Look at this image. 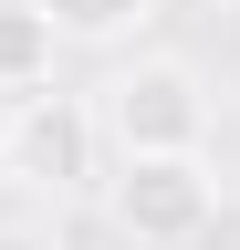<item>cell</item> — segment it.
<instances>
[{"instance_id": "obj_6", "label": "cell", "mask_w": 240, "mask_h": 250, "mask_svg": "<svg viewBox=\"0 0 240 250\" xmlns=\"http://www.w3.org/2000/svg\"><path fill=\"white\" fill-rule=\"evenodd\" d=\"M0 250H52V229H32V219H11V229H0Z\"/></svg>"}, {"instance_id": "obj_4", "label": "cell", "mask_w": 240, "mask_h": 250, "mask_svg": "<svg viewBox=\"0 0 240 250\" xmlns=\"http://www.w3.org/2000/svg\"><path fill=\"white\" fill-rule=\"evenodd\" d=\"M52 52H63V42L42 31V11H32V0H0V94H11V104L52 83Z\"/></svg>"}, {"instance_id": "obj_5", "label": "cell", "mask_w": 240, "mask_h": 250, "mask_svg": "<svg viewBox=\"0 0 240 250\" xmlns=\"http://www.w3.org/2000/svg\"><path fill=\"white\" fill-rule=\"evenodd\" d=\"M32 11H42L52 42H84V52H94V42H126L157 0H32Z\"/></svg>"}, {"instance_id": "obj_1", "label": "cell", "mask_w": 240, "mask_h": 250, "mask_svg": "<svg viewBox=\"0 0 240 250\" xmlns=\"http://www.w3.org/2000/svg\"><path fill=\"white\" fill-rule=\"evenodd\" d=\"M94 125H105L115 167H146V156H209V83H198V62H177V52H136L126 73H105Z\"/></svg>"}, {"instance_id": "obj_7", "label": "cell", "mask_w": 240, "mask_h": 250, "mask_svg": "<svg viewBox=\"0 0 240 250\" xmlns=\"http://www.w3.org/2000/svg\"><path fill=\"white\" fill-rule=\"evenodd\" d=\"M230 11H240V0H230Z\"/></svg>"}, {"instance_id": "obj_2", "label": "cell", "mask_w": 240, "mask_h": 250, "mask_svg": "<svg viewBox=\"0 0 240 250\" xmlns=\"http://www.w3.org/2000/svg\"><path fill=\"white\" fill-rule=\"evenodd\" d=\"M105 167V125H94V94H21L11 115H0V177L32 188V198H84Z\"/></svg>"}, {"instance_id": "obj_3", "label": "cell", "mask_w": 240, "mask_h": 250, "mask_svg": "<svg viewBox=\"0 0 240 250\" xmlns=\"http://www.w3.org/2000/svg\"><path fill=\"white\" fill-rule=\"evenodd\" d=\"M105 208H115V229H126L136 250H198L209 229H219V167H209V156H146V167H115Z\"/></svg>"}]
</instances>
